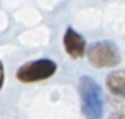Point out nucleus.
<instances>
[{"label":"nucleus","mask_w":125,"mask_h":119,"mask_svg":"<svg viewBox=\"0 0 125 119\" xmlns=\"http://www.w3.org/2000/svg\"><path fill=\"white\" fill-rule=\"evenodd\" d=\"M79 97L81 110L87 119H101L103 116V91L100 84L90 76L79 78Z\"/></svg>","instance_id":"obj_1"},{"label":"nucleus","mask_w":125,"mask_h":119,"mask_svg":"<svg viewBox=\"0 0 125 119\" xmlns=\"http://www.w3.org/2000/svg\"><path fill=\"white\" fill-rule=\"evenodd\" d=\"M55 71H57V64L52 59H37V60L21 65L18 73H16V78L21 83H25V84L40 83L54 76Z\"/></svg>","instance_id":"obj_2"},{"label":"nucleus","mask_w":125,"mask_h":119,"mask_svg":"<svg viewBox=\"0 0 125 119\" xmlns=\"http://www.w3.org/2000/svg\"><path fill=\"white\" fill-rule=\"evenodd\" d=\"M87 59L90 65L97 68H111L119 65L120 52L113 41H97L87 49Z\"/></svg>","instance_id":"obj_3"},{"label":"nucleus","mask_w":125,"mask_h":119,"mask_svg":"<svg viewBox=\"0 0 125 119\" xmlns=\"http://www.w3.org/2000/svg\"><path fill=\"white\" fill-rule=\"evenodd\" d=\"M63 49L74 60L84 57V54L87 52V46H85L84 37L79 32L74 30L73 27H68L63 34Z\"/></svg>","instance_id":"obj_4"},{"label":"nucleus","mask_w":125,"mask_h":119,"mask_svg":"<svg viewBox=\"0 0 125 119\" xmlns=\"http://www.w3.org/2000/svg\"><path fill=\"white\" fill-rule=\"evenodd\" d=\"M106 87L113 95L125 100V70H116L108 75Z\"/></svg>","instance_id":"obj_5"},{"label":"nucleus","mask_w":125,"mask_h":119,"mask_svg":"<svg viewBox=\"0 0 125 119\" xmlns=\"http://www.w3.org/2000/svg\"><path fill=\"white\" fill-rule=\"evenodd\" d=\"M3 83H5V68H3L2 62H0V89L3 87Z\"/></svg>","instance_id":"obj_6"},{"label":"nucleus","mask_w":125,"mask_h":119,"mask_svg":"<svg viewBox=\"0 0 125 119\" xmlns=\"http://www.w3.org/2000/svg\"><path fill=\"white\" fill-rule=\"evenodd\" d=\"M109 119H125V114L120 113V111H116V113H113L109 116Z\"/></svg>","instance_id":"obj_7"}]
</instances>
